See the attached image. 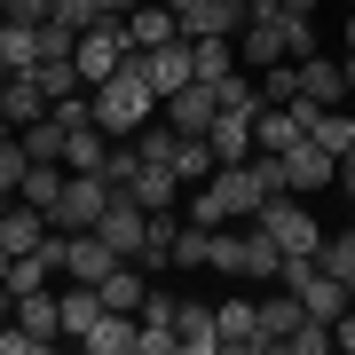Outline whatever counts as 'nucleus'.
Returning <instances> with one entry per match:
<instances>
[{
	"label": "nucleus",
	"instance_id": "1",
	"mask_svg": "<svg viewBox=\"0 0 355 355\" xmlns=\"http://www.w3.org/2000/svg\"><path fill=\"white\" fill-rule=\"evenodd\" d=\"M261 174H253V158L245 166H214V182H198V190H182V205H190V221L205 229H221V221H253L261 214Z\"/></svg>",
	"mask_w": 355,
	"mask_h": 355
},
{
	"label": "nucleus",
	"instance_id": "2",
	"mask_svg": "<svg viewBox=\"0 0 355 355\" xmlns=\"http://www.w3.org/2000/svg\"><path fill=\"white\" fill-rule=\"evenodd\" d=\"M87 95H95V127H103V135H135V127L158 119V95H150V79H142L135 55L103 79V87H87Z\"/></svg>",
	"mask_w": 355,
	"mask_h": 355
},
{
	"label": "nucleus",
	"instance_id": "3",
	"mask_svg": "<svg viewBox=\"0 0 355 355\" xmlns=\"http://www.w3.org/2000/svg\"><path fill=\"white\" fill-rule=\"evenodd\" d=\"M127 55H135V40H127V16H103V24H87V32H79L71 64H79V79H87V87H103V79H111L119 64H127Z\"/></svg>",
	"mask_w": 355,
	"mask_h": 355
},
{
	"label": "nucleus",
	"instance_id": "4",
	"mask_svg": "<svg viewBox=\"0 0 355 355\" xmlns=\"http://www.w3.org/2000/svg\"><path fill=\"white\" fill-rule=\"evenodd\" d=\"M253 221L277 237V253H316V245H324V221L308 214L292 190H284V198H261V214H253Z\"/></svg>",
	"mask_w": 355,
	"mask_h": 355
},
{
	"label": "nucleus",
	"instance_id": "5",
	"mask_svg": "<svg viewBox=\"0 0 355 355\" xmlns=\"http://www.w3.org/2000/svg\"><path fill=\"white\" fill-rule=\"evenodd\" d=\"M103 205H111V182H103V174H71V166H64V198L48 205V229H64V237H71V229H95Z\"/></svg>",
	"mask_w": 355,
	"mask_h": 355
},
{
	"label": "nucleus",
	"instance_id": "6",
	"mask_svg": "<svg viewBox=\"0 0 355 355\" xmlns=\"http://www.w3.org/2000/svg\"><path fill=\"white\" fill-rule=\"evenodd\" d=\"M64 261H71V237H64V229H48L32 253L8 261V292H16V300H24V292H48V277H64Z\"/></svg>",
	"mask_w": 355,
	"mask_h": 355
},
{
	"label": "nucleus",
	"instance_id": "7",
	"mask_svg": "<svg viewBox=\"0 0 355 355\" xmlns=\"http://www.w3.org/2000/svg\"><path fill=\"white\" fill-rule=\"evenodd\" d=\"M135 64H142V79H150V95L166 103V95H182L198 79V48L190 40H166V48H135Z\"/></svg>",
	"mask_w": 355,
	"mask_h": 355
},
{
	"label": "nucleus",
	"instance_id": "8",
	"mask_svg": "<svg viewBox=\"0 0 355 355\" xmlns=\"http://www.w3.org/2000/svg\"><path fill=\"white\" fill-rule=\"evenodd\" d=\"M221 324V355H268V331H261V300H245V292H229L214 308Z\"/></svg>",
	"mask_w": 355,
	"mask_h": 355
},
{
	"label": "nucleus",
	"instance_id": "9",
	"mask_svg": "<svg viewBox=\"0 0 355 355\" xmlns=\"http://www.w3.org/2000/svg\"><path fill=\"white\" fill-rule=\"evenodd\" d=\"M292 87L316 103V111H340V103H355V95H347V64H331V55H292Z\"/></svg>",
	"mask_w": 355,
	"mask_h": 355
},
{
	"label": "nucleus",
	"instance_id": "10",
	"mask_svg": "<svg viewBox=\"0 0 355 355\" xmlns=\"http://www.w3.org/2000/svg\"><path fill=\"white\" fill-rule=\"evenodd\" d=\"M284 174H292V198H316V190H340V158L324 150L316 135L284 150Z\"/></svg>",
	"mask_w": 355,
	"mask_h": 355
},
{
	"label": "nucleus",
	"instance_id": "11",
	"mask_svg": "<svg viewBox=\"0 0 355 355\" xmlns=\"http://www.w3.org/2000/svg\"><path fill=\"white\" fill-rule=\"evenodd\" d=\"M214 119H221V87H214V79H190L182 95H166V127H174V135H205Z\"/></svg>",
	"mask_w": 355,
	"mask_h": 355
},
{
	"label": "nucleus",
	"instance_id": "12",
	"mask_svg": "<svg viewBox=\"0 0 355 355\" xmlns=\"http://www.w3.org/2000/svg\"><path fill=\"white\" fill-rule=\"evenodd\" d=\"M95 229L135 261V253H142V229H150V205H135V190H111V205H103V221H95Z\"/></svg>",
	"mask_w": 355,
	"mask_h": 355
},
{
	"label": "nucleus",
	"instance_id": "13",
	"mask_svg": "<svg viewBox=\"0 0 355 355\" xmlns=\"http://www.w3.org/2000/svg\"><path fill=\"white\" fill-rule=\"evenodd\" d=\"M119 261H127V253H119V245L103 237V229H71V261H64V277H79V284H103Z\"/></svg>",
	"mask_w": 355,
	"mask_h": 355
},
{
	"label": "nucleus",
	"instance_id": "14",
	"mask_svg": "<svg viewBox=\"0 0 355 355\" xmlns=\"http://www.w3.org/2000/svg\"><path fill=\"white\" fill-rule=\"evenodd\" d=\"M0 119H8V127L48 119V87H40V71H8V79H0Z\"/></svg>",
	"mask_w": 355,
	"mask_h": 355
},
{
	"label": "nucleus",
	"instance_id": "15",
	"mask_svg": "<svg viewBox=\"0 0 355 355\" xmlns=\"http://www.w3.org/2000/svg\"><path fill=\"white\" fill-rule=\"evenodd\" d=\"M174 316H182V300L150 292V300H142V340H135V355H182V340H174Z\"/></svg>",
	"mask_w": 355,
	"mask_h": 355
},
{
	"label": "nucleus",
	"instance_id": "16",
	"mask_svg": "<svg viewBox=\"0 0 355 355\" xmlns=\"http://www.w3.org/2000/svg\"><path fill=\"white\" fill-rule=\"evenodd\" d=\"M135 340H142V316H135V308H103L95 331L79 347H87V355H135Z\"/></svg>",
	"mask_w": 355,
	"mask_h": 355
},
{
	"label": "nucleus",
	"instance_id": "17",
	"mask_svg": "<svg viewBox=\"0 0 355 355\" xmlns=\"http://www.w3.org/2000/svg\"><path fill=\"white\" fill-rule=\"evenodd\" d=\"M16 324H24L40 340V355H48L55 340H64V300H55V292H24V300H16Z\"/></svg>",
	"mask_w": 355,
	"mask_h": 355
},
{
	"label": "nucleus",
	"instance_id": "18",
	"mask_svg": "<svg viewBox=\"0 0 355 355\" xmlns=\"http://www.w3.org/2000/svg\"><path fill=\"white\" fill-rule=\"evenodd\" d=\"M205 142H214V158H221V166H245V158L261 150V142H253V119H245V111H221L214 127H205Z\"/></svg>",
	"mask_w": 355,
	"mask_h": 355
},
{
	"label": "nucleus",
	"instance_id": "19",
	"mask_svg": "<svg viewBox=\"0 0 355 355\" xmlns=\"http://www.w3.org/2000/svg\"><path fill=\"white\" fill-rule=\"evenodd\" d=\"M174 340H182V355H221V324H214V308H205V300H182Z\"/></svg>",
	"mask_w": 355,
	"mask_h": 355
},
{
	"label": "nucleus",
	"instance_id": "20",
	"mask_svg": "<svg viewBox=\"0 0 355 355\" xmlns=\"http://www.w3.org/2000/svg\"><path fill=\"white\" fill-rule=\"evenodd\" d=\"M166 166H174V182H182V190H198V182H214V142H205V135H174V158H166Z\"/></svg>",
	"mask_w": 355,
	"mask_h": 355
},
{
	"label": "nucleus",
	"instance_id": "21",
	"mask_svg": "<svg viewBox=\"0 0 355 355\" xmlns=\"http://www.w3.org/2000/svg\"><path fill=\"white\" fill-rule=\"evenodd\" d=\"M55 300H64V340H87L95 316H103V284H79V277H71Z\"/></svg>",
	"mask_w": 355,
	"mask_h": 355
},
{
	"label": "nucleus",
	"instance_id": "22",
	"mask_svg": "<svg viewBox=\"0 0 355 355\" xmlns=\"http://www.w3.org/2000/svg\"><path fill=\"white\" fill-rule=\"evenodd\" d=\"M103 158H111V135H103L95 119L87 127H64V166L71 174H103Z\"/></svg>",
	"mask_w": 355,
	"mask_h": 355
},
{
	"label": "nucleus",
	"instance_id": "23",
	"mask_svg": "<svg viewBox=\"0 0 355 355\" xmlns=\"http://www.w3.org/2000/svg\"><path fill=\"white\" fill-rule=\"evenodd\" d=\"M300 324H308L300 292H284V284H277V292H268V300H261V331H268V347H284V340H292V331H300Z\"/></svg>",
	"mask_w": 355,
	"mask_h": 355
},
{
	"label": "nucleus",
	"instance_id": "24",
	"mask_svg": "<svg viewBox=\"0 0 355 355\" xmlns=\"http://www.w3.org/2000/svg\"><path fill=\"white\" fill-rule=\"evenodd\" d=\"M127 190H135V205H150V214L182 205V182H174V166H150V158L135 166V182H127Z\"/></svg>",
	"mask_w": 355,
	"mask_h": 355
},
{
	"label": "nucleus",
	"instance_id": "25",
	"mask_svg": "<svg viewBox=\"0 0 355 355\" xmlns=\"http://www.w3.org/2000/svg\"><path fill=\"white\" fill-rule=\"evenodd\" d=\"M127 40H135V48H166V40H182V24H174L166 0H142V8L127 16Z\"/></svg>",
	"mask_w": 355,
	"mask_h": 355
},
{
	"label": "nucleus",
	"instance_id": "26",
	"mask_svg": "<svg viewBox=\"0 0 355 355\" xmlns=\"http://www.w3.org/2000/svg\"><path fill=\"white\" fill-rule=\"evenodd\" d=\"M16 198L48 214V205L64 198V158H32V166H24V182H16Z\"/></svg>",
	"mask_w": 355,
	"mask_h": 355
},
{
	"label": "nucleus",
	"instance_id": "27",
	"mask_svg": "<svg viewBox=\"0 0 355 355\" xmlns=\"http://www.w3.org/2000/svg\"><path fill=\"white\" fill-rule=\"evenodd\" d=\"M277 268H284L277 237H268L261 221H245V284H277Z\"/></svg>",
	"mask_w": 355,
	"mask_h": 355
},
{
	"label": "nucleus",
	"instance_id": "28",
	"mask_svg": "<svg viewBox=\"0 0 355 355\" xmlns=\"http://www.w3.org/2000/svg\"><path fill=\"white\" fill-rule=\"evenodd\" d=\"M0 64L8 71H40V24H16L8 16V24H0Z\"/></svg>",
	"mask_w": 355,
	"mask_h": 355
},
{
	"label": "nucleus",
	"instance_id": "29",
	"mask_svg": "<svg viewBox=\"0 0 355 355\" xmlns=\"http://www.w3.org/2000/svg\"><path fill=\"white\" fill-rule=\"evenodd\" d=\"M308 135H316L331 158H347V150H355V103H340V111H316V127H308Z\"/></svg>",
	"mask_w": 355,
	"mask_h": 355
},
{
	"label": "nucleus",
	"instance_id": "30",
	"mask_svg": "<svg viewBox=\"0 0 355 355\" xmlns=\"http://www.w3.org/2000/svg\"><path fill=\"white\" fill-rule=\"evenodd\" d=\"M316 261L331 268V277H347V284H355V229H340V237H324V245H316Z\"/></svg>",
	"mask_w": 355,
	"mask_h": 355
},
{
	"label": "nucleus",
	"instance_id": "31",
	"mask_svg": "<svg viewBox=\"0 0 355 355\" xmlns=\"http://www.w3.org/2000/svg\"><path fill=\"white\" fill-rule=\"evenodd\" d=\"M16 135H24L32 158H64V127H55V119H32V127H16Z\"/></svg>",
	"mask_w": 355,
	"mask_h": 355
},
{
	"label": "nucleus",
	"instance_id": "32",
	"mask_svg": "<svg viewBox=\"0 0 355 355\" xmlns=\"http://www.w3.org/2000/svg\"><path fill=\"white\" fill-rule=\"evenodd\" d=\"M48 16L71 24V32H87V24H103V0H48Z\"/></svg>",
	"mask_w": 355,
	"mask_h": 355
},
{
	"label": "nucleus",
	"instance_id": "33",
	"mask_svg": "<svg viewBox=\"0 0 355 355\" xmlns=\"http://www.w3.org/2000/svg\"><path fill=\"white\" fill-rule=\"evenodd\" d=\"M190 48H198V79L221 87V79H229V40H190Z\"/></svg>",
	"mask_w": 355,
	"mask_h": 355
},
{
	"label": "nucleus",
	"instance_id": "34",
	"mask_svg": "<svg viewBox=\"0 0 355 355\" xmlns=\"http://www.w3.org/2000/svg\"><path fill=\"white\" fill-rule=\"evenodd\" d=\"M284 347H292V355H324V347H331V324H324V316H308V324L292 331Z\"/></svg>",
	"mask_w": 355,
	"mask_h": 355
},
{
	"label": "nucleus",
	"instance_id": "35",
	"mask_svg": "<svg viewBox=\"0 0 355 355\" xmlns=\"http://www.w3.org/2000/svg\"><path fill=\"white\" fill-rule=\"evenodd\" d=\"M0 355H40V340H32L24 324H0Z\"/></svg>",
	"mask_w": 355,
	"mask_h": 355
},
{
	"label": "nucleus",
	"instance_id": "36",
	"mask_svg": "<svg viewBox=\"0 0 355 355\" xmlns=\"http://www.w3.org/2000/svg\"><path fill=\"white\" fill-rule=\"evenodd\" d=\"M331 347H340V355H355V300H347V316L331 324Z\"/></svg>",
	"mask_w": 355,
	"mask_h": 355
},
{
	"label": "nucleus",
	"instance_id": "37",
	"mask_svg": "<svg viewBox=\"0 0 355 355\" xmlns=\"http://www.w3.org/2000/svg\"><path fill=\"white\" fill-rule=\"evenodd\" d=\"M8 16L16 24H48V0H8Z\"/></svg>",
	"mask_w": 355,
	"mask_h": 355
},
{
	"label": "nucleus",
	"instance_id": "38",
	"mask_svg": "<svg viewBox=\"0 0 355 355\" xmlns=\"http://www.w3.org/2000/svg\"><path fill=\"white\" fill-rule=\"evenodd\" d=\"M340 198H355V150L340 158Z\"/></svg>",
	"mask_w": 355,
	"mask_h": 355
},
{
	"label": "nucleus",
	"instance_id": "39",
	"mask_svg": "<svg viewBox=\"0 0 355 355\" xmlns=\"http://www.w3.org/2000/svg\"><path fill=\"white\" fill-rule=\"evenodd\" d=\"M142 8V0H103V16H135Z\"/></svg>",
	"mask_w": 355,
	"mask_h": 355
},
{
	"label": "nucleus",
	"instance_id": "40",
	"mask_svg": "<svg viewBox=\"0 0 355 355\" xmlns=\"http://www.w3.org/2000/svg\"><path fill=\"white\" fill-rule=\"evenodd\" d=\"M347 55H355V8H347Z\"/></svg>",
	"mask_w": 355,
	"mask_h": 355
},
{
	"label": "nucleus",
	"instance_id": "41",
	"mask_svg": "<svg viewBox=\"0 0 355 355\" xmlns=\"http://www.w3.org/2000/svg\"><path fill=\"white\" fill-rule=\"evenodd\" d=\"M284 8H300V16H308V8H316V0H284Z\"/></svg>",
	"mask_w": 355,
	"mask_h": 355
},
{
	"label": "nucleus",
	"instance_id": "42",
	"mask_svg": "<svg viewBox=\"0 0 355 355\" xmlns=\"http://www.w3.org/2000/svg\"><path fill=\"white\" fill-rule=\"evenodd\" d=\"M347 95H355V55H347Z\"/></svg>",
	"mask_w": 355,
	"mask_h": 355
},
{
	"label": "nucleus",
	"instance_id": "43",
	"mask_svg": "<svg viewBox=\"0 0 355 355\" xmlns=\"http://www.w3.org/2000/svg\"><path fill=\"white\" fill-rule=\"evenodd\" d=\"M347 229H355V198H347Z\"/></svg>",
	"mask_w": 355,
	"mask_h": 355
},
{
	"label": "nucleus",
	"instance_id": "44",
	"mask_svg": "<svg viewBox=\"0 0 355 355\" xmlns=\"http://www.w3.org/2000/svg\"><path fill=\"white\" fill-rule=\"evenodd\" d=\"M0 79H8V64H0Z\"/></svg>",
	"mask_w": 355,
	"mask_h": 355
},
{
	"label": "nucleus",
	"instance_id": "45",
	"mask_svg": "<svg viewBox=\"0 0 355 355\" xmlns=\"http://www.w3.org/2000/svg\"><path fill=\"white\" fill-rule=\"evenodd\" d=\"M347 8H355V0H347Z\"/></svg>",
	"mask_w": 355,
	"mask_h": 355
}]
</instances>
